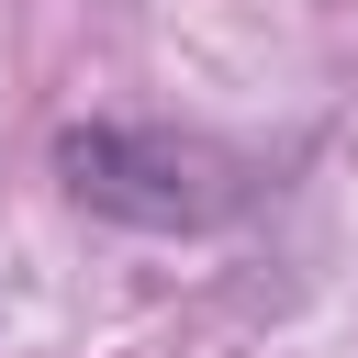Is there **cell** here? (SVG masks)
I'll return each mask as SVG.
<instances>
[{"label":"cell","mask_w":358,"mask_h":358,"mask_svg":"<svg viewBox=\"0 0 358 358\" xmlns=\"http://www.w3.org/2000/svg\"><path fill=\"white\" fill-rule=\"evenodd\" d=\"M56 179L101 224H145V235H213V224H235L257 201V168L235 145L168 134V123H67L56 134Z\"/></svg>","instance_id":"cell-1"}]
</instances>
